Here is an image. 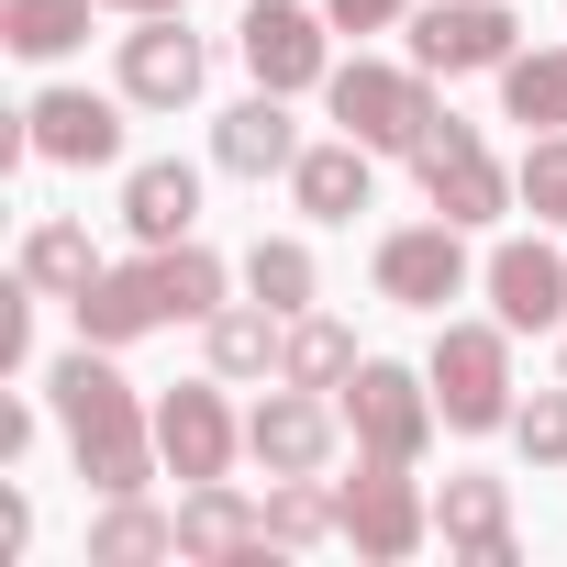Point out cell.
Masks as SVG:
<instances>
[{
	"label": "cell",
	"mask_w": 567,
	"mask_h": 567,
	"mask_svg": "<svg viewBox=\"0 0 567 567\" xmlns=\"http://www.w3.org/2000/svg\"><path fill=\"white\" fill-rule=\"evenodd\" d=\"M45 401H56V434H68V456H79V478L101 489V501H123V489H145L167 456H156V412L134 401V379L112 368V346H68L56 368H45Z\"/></svg>",
	"instance_id": "obj_1"
},
{
	"label": "cell",
	"mask_w": 567,
	"mask_h": 567,
	"mask_svg": "<svg viewBox=\"0 0 567 567\" xmlns=\"http://www.w3.org/2000/svg\"><path fill=\"white\" fill-rule=\"evenodd\" d=\"M434 412H445V434H512V323L489 312V323H445L434 334Z\"/></svg>",
	"instance_id": "obj_2"
},
{
	"label": "cell",
	"mask_w": 567,
	"mask_h": 567,
	"mask_svg": "<svg viewBox=\"0 0 567 567\" xmlns=\"http://www.w3.org/2000/svg\"><path fill=\"white\" fill-rule=\"evenodd\" d=\"M334 401H346L357 456H401V467H423V445L445 434V412H434V368H401V357H357V379H346Z\"/></svg>",
	"instance_id": "obj_3"
},
{
	"label": "cell",
	"mask_w": 567,
	"mask_h": 567,
	"mask_svg": "<svg viewBox=\"0 0 567 567\" xmlns=\"http://www.w3.org/2000/svg\"><path fill=\"white\" fill-rule=\"evenodd\" d=\"M323 101H334V123H346L357 145H379V156H412V145H423V123L445 112V101H434V68H390V56L334 68V79H323Z\"/></svg>",
	"instance_id": "obj_4"
},
{
	"label": "cell",
	"mask_w": 567,
	"mask_h": 567,
	"mask_svg": "<svg viewBox=\"0 0 567 567\" xmlns=\"http://www.w3.org/2000/svg\"><path fill=\"white\" fill-rule=\"evenodd\" d=\"M412 178H423V200H434L445 223H467V234H478V223H501V212L523 200V189H512V167L489 156V134H478V123H456V112H434V123H423Z\"/></svg>",
	"instance_id": "obj_5"
},
{
	"label": "cell",
	"mask_w": 567,
	"mask_h": 567,
	"mask_svg": "<svg viewBox=\"0 0 567 567\" xmlns=\"http://www.w3.org/2000/svg\"><path fill=\"white\" fill-rule=\"evenodd\" d=\"M334 512H346V545L379 556V567H401V556L434 545V489L401 456H357V478H334Z\"/></svg>",
	"instance_id": "obj_6"
},
{
	"label": "cell",
	"mask_w": 567,
	"mask_h": 567,
	"mask_svg": "<svg viewBox=\"0 0 567 567\" xmlns=\"http://www.w3.org/2000/svg\"><path fill=\"white\" fill-rule=\"evenodd\" d=\"M234 56L256 68V90H323L334 79V12L323 0H256V12L234 23Z\"/></svg>",
	"instance_id": "obj_7"
},
{
	"label": "cell",
	"mask_w": 567,
	"mask_h": 567,
	"mask_svg": "<svg viewBox=\"0 0 567 567\" xmlns=\"http://www.w3.org/2000/svg\"><path fill=\"white\" fill-rule=\"evenodd\" d=\"M334 445H346V401H334V390L278 379V390L245 412V456H256L267 478H323V467H334Z\"/></svg>",
	"instance_id": "obj_8"
},
{
	"label": "cell",
	"mask_w": 567,
	"mask_h": 567,
	"mask_svg": "<svg viewBox=\"0 0 567 567\" xmlns=\"http://www.w3.org/2000/svg\"><path fill=\"white\" fill-rule=\"evenodd\" d=\"M368 278H379V301H401V312H445L456 290H467V223H401V234H379V256H368Z\"/></svg>",
	"instance_id": "obj_9"
},
{
	"label": "cell",
	"mask_w": 567,
	"mask_h": 567,
	"mask_svg": "<svg viewBox=\"0 0 567 567\" xmlns=\"http://www.w3.org/2000/svg\"><path fill=\"white\" fill-rule=\"evenodd\" d=\"M523 56V23H512V0H423L412 12V68H434V79H501Z\"/></svg>",
	"instance_id": "obj_10"
},
{
	"label": "cell",
	"mask_w": 567,
	"mask_h": 567,
	"mask_svg": "<svg viewBox=\"0 0 567 567\" xmlns=\"http://www.w3.org/2000/svg\"><path fill=\"white\" fill-rule=\"evenodd\" d=\"M212 90V45L189 34V12H145L123 34V101L134 112H189Z\"/></svg>",
	"instance_id": "obj_11"
},
{
	"label": "cell",
	"mask_w": 567,
	"mask_h": 567,
	"mask_svg": "<svg viewBox=\"0 0 567 567\" xmlns=\"http://www.w3.org/2000/svg\"><path fill=\"white\" fill-rule=\"evenodd\" d=\"M156 456H167V478H234L245 423L223 412V379H178V390H156Z\"/></svg>",
	"instance_id": "obj_12"
},
{
	"label": "cell",
	"mask_w": 567,
	"mask_h": 567,
	"mask_svg": "<svg viewBox=\"0 0 567 567\" xmlns=\"http://www.w3.org/2000/svg\"><path fill=\"white\" fill-rule=\"evenodd\" d=\"M478 290H489V312H501L512 334H567V256H556L545 234L489 245V256H478Z\"/></svg>",
	"instance_id": "obj_13"
},
{
	"label": "cell",
	"mask_w": 567,
	"mask_h": 567,
	"mask_svg": "<svg viewBox=\"0 0 567 567\" xmlns=\"http://www.w3.org/2000/svg\"><path fill=\"white\" fill-rule=\"evenodd\" d=\"M123 112L134 101H101V90H34L23 156H45V167H112L123 156Z\"/></svg>",
	"instance_id": "obj_14"
},
{
	"label": "cell",
	"mask_w": 567,
	"mask_h": 567,
	"mask_svg": "<svg viewBox=\"0 0 567 567\" xmlns=\"http://www.w3.org/2000/svg\"><path fill=\"white\" fill-rule=\"evenodd\" d=\"M68 312H79V334H90V346H112V357H123V346H145L156 323H178V301H167V267H156V245H145L134 267H101L90 290L68 301Z\"/></svg>",
	"instance_id": "obj_15"
},
{
	"label": "cell",
	"mask_w": 567,
	"mask_h": 567,
	"mask_svg": "<svg viewBox=\"0 0 567 567\" xmlns=\"http://www.w3.org/2000/svg\"><path fill=\"white\" fill-rule=\"evenodd\" d=\"M434 545L467 556V567H523V534H512V478H445L434 489Z\"/></svg>",
	"instance_id": "obj_16"
},
{
	"label": "cell",
	"mask_w": 567,
	"mask_h": 567,
	"mask_svg": "<svg viewBox=\"0 0 567 567\" xmlns=\"http://www.w3.org/2000/svg\"><path fill=\"white\" fill-rule=\"evenodd\" d=\"M212 167L223 178H290L301 167V123H290V90H256L212 123Z\"/></svg>",
	"instance_id": "obj_17"
},
{
	"label": "cell",
	"mask_w": 567,
	"mask_h": 567,
	"mask_svg": "<svg viewBox=\"0 0 567 567\" xmlns=\"http://www.w3.org/2000/svg\"><path fill=\"white\" fill-rule=\"evenodd\" d=\"M178 556H200V567L267 556V501H245L234 478H189V501H178Z\"/></svg>",
	"instance_id": "obj_18"
},
{
	"label": "cell",
	"mask_w": 567,
	"mask_h": 567,
	"mask_svg": "<svg viewBox=\"0 0 567 567\" xmlns=\"http://www.w3.org/2000/svg\"><path fill=\"white\" fill-rule=\"evenodd\" d=\"M123 234H134V245H189V234H200V167H189V156L123 167Z\"/></svg>",
	"instance_id": "obj_19"
},
{
	"label": "cell",
	"mask_w": 567,
	"mask_h": 567,
	"mask_svg": "<svg viewBox=\"0 0 567 567\" xmlns=\"http://www.w3.org/2000/svg\"><path fill=\"white\" fill-rule=\"evenodd\" d=\"M290 200H301L312 223H357V212L379 200V145H357V134H334V145H301V167H290Z\"/></svg>",
	"instance_id": "obj_20"
},
{
	"label": "cell",
	"mask_w": 567,
	"mask_h": 567,
	"mask_svg": "<svg viewBox=\"0 0 567 567\" xmlns=\"http://www.w3.org/2000/svg\"><path fill=\"white\" fill-rule=\"evenodd\" d=\"M101 267H112V256L90 245V223H68V212H34V223H23V278H34L45 301H79Z\"/></svg>",
	"instance_id": "obj_21"
},
{
	"label": "cell",
	"mask_w": 567,
	"mask_h": 567,
	"mask_svg": "<svg viewBox=\"0 0 567 567\" xmlns=\"http://www.w3.org/2000/svg\"><path fill=\"white\" fill-rule=\"evenodd\" d=\"M278 334H290V312H267L256 290H245V301H223V312L200 323L212 379H278Z\"/></svg>",
	"instance_id": "obj_22"
},
{
	"label": "cell",
	"mask_w": 567,
	"mask_h": 567,
	"mask_svg": "<svg viewBox=\"0 0 567 567\" xmlns=\"http://www.w3.org/2000/svg\"><path fill=\"white\" fill-rule=\"evenodd\" d=\"M145 556H178V512H156L145 489L101 501V523H90V567H145Z\"/></svg>",
	"instance_id": "obj_23"
},
{
	"label": "cell",
	"mask_w": 567,
	"mask_h": 567,
	"mask_svg": "<svg viewBox=\"0 0 567 567\" xmlns=\"http://www.w3.org/2000/svg\"><path fill=\"white\" fill-rule=\"evenodd\" d=\"M501 123L567 134V45H523V56L501 68Z\"/></svg>",
	"instance_id": "obj_24"
},
{
	"label": "cell",
	"mask_w": 567,
	"mask_h": 567,
	"mask_svg": "<svg viewBox=\"0 0 567 567\" xmlns=\"http://www.w3.org/2000/svg\"><path fill=\"white\" fill-rule=\"evenodd\" d=\"M278 379H301V390H346L357 379V334L334 312H290V334H278Z\"/></svg>",
	"instance_id": "obj_25"
},
{
	"label": "cell",
	"mask_w": 567,
	"mask_h": 567,
	"mask_svg": "<svg viewBox=\"0 0 567 567\" xmlns=\"http://www.w3.org/2000/svg\"><path fill=\"white\" fill-rule=\"evenodd\" d=\"M0 45L34 56V68L79 56V45H90V0H0Z\"/></svg>",
	"instance_id": "obj_26"
},
{
	"label": "cell",
	"mask_w": 567,
	"mask_h": 567,
	"mask_svg": "<svg viewBox=\"0 0 567 567\" xmlns=\"http://www.w3.org/2000/svg\"><path fill=\"white\" fill-rule=\"evenodd\" d=\"M334 534H346V512H334L323 478H267V545H278V556H312V545H334Z\"/></svg>",
	"instance_id": "obj_27"
},
{
	"label": "cell",
	"mask_w": 567,
	"mask_h": 567,
	"mask_svg": "<svg viewBox=\"0 0 567 567\" xmlns=\"http://www.w3.org/2000/svg\"><path fill=\"white\" fill-rule=\"evenodd\" d=\"M245 290H256L267 312H312L323 267H312V245H301V234H256V245H245Z\"/></svg>",
	"instance_id": "obj_28"
},
{
	"label": "cell",
	"mask_w": 567,
	"mask_h": 567,
	"mask_svg": "<svg viewBox=\"0 0 567 567\" xmlns=\"http://www.w3.org/2000/svg\"><path fill=\"white\" fill-rule=\"evenodd\" d=\"M156 267H167V301H178V323H212L223 312V290H234V267L189 234V245H156Z\"/></svg>",
	"instance_id": "obj_29"
},
{
	"label": "cell",
	"mask_w": 567,
	"mask_h": 567,
	"mask_svg": "<svg viewBox=\"0 0 567 567\" xmlns=\"http://www.w3.org/2000/svg\"><path fill=\"white\" fill-rule=\"evenodd\" d=\"M512 189H523V212H534L545 234H567V134H534L523 167H512Z\"/></svg>",
	"instance_id": "obj_30"
},
{
	"label": "cell",
	"mask_w": 567,
	"mask_h": 567,
	"mask_svg": "<svg viewBox=\"0 0 567 567\" xmlns=\"http://www.w3.org/2000/svg\"><path fill=\"white\" fill-rule=\"evenodd\" d=\"M512 445H523L534 467H567V379H556V390H534V401L512 412Z\"/></svg>",
	"instance_id": "obj_31"
},
{
	"label": "cell",
	"mask_w": 567,
	"mask_h": 567,
	"mask_svg": "<svg viewBox=\"0 0 567 567\" xmlns=\"http://www.w3.org/2000/svg\"><path fill=\"white\" fill-rule=\"evenodd\" d=\"M334 12V34H390V23H412V0H323Z\"/></svg>",
	"instance_id": "obj_32"
},
{
	"label": "cell",
	"mask_w": 567,
	"mask_h": 567,
	"mask_svg": "<svg viewBox=\"0 0 567 567\" xmlns=\"http://www.w3.org/2000/svg\"><path fill=\"white\" fill-rule=\"evenodd\" d=\"M23 545H34V501H23V489H0V556H23Z\"/></svg>",
	"instance_id": "obj_33"
},
{
	"label": "cell",
	"mask_w": 567,
	"mask_h": 567,
	"mask_svg": "<svg viewBox=\"0 0 567 567\" xmlns=\"http://www.w3.org/2000/svg\"><path fill=\"white\" fill-rule=\"evenodd\" d=\"M12 456H34V412H23V401H0V467H12Z\"/></svg>",
	"instance_id": "obj_34"
},
{
	"label": "cell",
	"mask_w": 567,
	"mask_h": 567,
	"mask_svg": "<svg viewBox=\"0 0 567 567\" xmlns=\"http://www.w3.org/2000/svg\"><path fill=\"white\" fill-rule=\"evenodd\" d=\"M112 12H134V23H145V12H189V0H112Z\"/></svg>",
	"instance_id": "obj_35"
},
{
	"label": "cell",
	"mask_w": 567,
	"mask_h": 567,
	"mask_svg": "<svg viewBox=\"0 0 567 567\" xmlns=\"http://www.w3.org/2000/svg\"><path fill=\"white\" fill-rule=\"evenodd\" d=\"M556 379H567V346H556Z\"/></svg>",
	"instance_id": "obj_36"
}]
</instances>
